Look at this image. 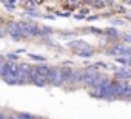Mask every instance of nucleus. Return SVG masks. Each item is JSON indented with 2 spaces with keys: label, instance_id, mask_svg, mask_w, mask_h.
Returning a JSON list of instances; mask_svg holds the SVG:
<instances>
[{
  "label": "nucleus",
  "instance_id": "obj_13",
  "mask_svg": "<svg viewBox=\"0 0 131 119\" xmlns=\"http://www.w3.org/2000/svg\"><path fill=\"white\" fill-rule=\"evenodd\" d=\"M28 57L31 59V61H37V62H45V57H43V56H39V54H32V53H29V54H28Z\"/></svg>",
  "mask_w": 131,
  "mask_h": 119
},
{
  "label": "nucleus",
  "instance_id": "obj_16",
  "mask_svg": "<svg viewBox=\"0 0 131 119\" xmlns=\"http://www.w3.org/2000/svg\"><path fill=\"white\" fill-rule=\"evenodd\" d=\"M19 56H20V54H13V53H11V54H8V59H9V61H17Z\"/></svg>",
  "mask_w": 131,
  "mask_h": 119
},
{
  "label": "nucleus",
  "instance_id": "obj_18",
  "mask_svg": "<svg viewBox=\"0 0 131 119\" xmlns=\"http://www.w3.org/2000/svg\"><path fill=\"white\" fill-rule=\"evenodd\" d=\"M97 19H100V16H90V17H86V20H90V22H94Z\"/></svg>",
  "mask_w": 131,
  "mask_h": 119
},
{
  "label": "nucleus",
  "instance_id": "obj_8",
  "mask_svg": "<svg viewBox=\"0 0 131 119\" xmlns=\"http://www.w3.org/2000/svg\"><path fill=\"white\" fill-rule=\"evenodd\" d=\"M116 79H117V81H129V79H131V70H129L128 67L117 70V71H116Z\"/></svg>",
  "mask_w": 131,
  "mask_h": 119
},
{
  "label": "nucleus",
  "instance_id": "obj_25",
  "mask_svg": "<svg viewBox=\"0 0 131 119\" xmlns=\"http://www.w3.org/2000/svg\"><path fill=\"white\" fill-rule=\"evenodd\" d=\"M123 2H125V3H131V0H123Z\"/></svg>",
  "mask_w": 131,
  "mask_h": 119
},
{
  "label": "nucleus",
  "instance_id": "obj_12",
  "mask_svg": "<svg viewBox=\"0 0 131 119\" xmlns=\"http://www.w3.org/2000/svg\"><path fill=\"white\" fill-rule=\"evenodd\" d=\"M54 31L51 26H40V36H51Z\"/></svg>",
  "mask_w": 131,
  "mask_h": 119
},
{
  "label": "nucleus",
  "instance_id": "obj_20",
  "mask_svg": "<svg viewBox=\"0 0 131 119\" xmlns=\"http://www.w3.org/2000/svg\"><path fill=\"white\" fill-rule=\"evenodd\" d=\"M59 16H62V17H70L71 13H59Z\"/></svg>",
  "mask_w": 131,
  "mask_h": 119
},
{
  "label": "nucleus",
  "instance_id": "obj_23",
  "mask_svg": "<svg viewBox=\"0 0 131 119\" xmlns=\"http://www.w3.org/2000/svg\"><path fill=\"white\" fill-rule=\"evenodd\" d=\"M6 119H17V117H14V116H8Z\"/></svg>",
  "mask_w": 131,
  "mask_h": 119
},
{
  "label": "nucleus",
  "instance_id": "obj_22",
  "mask_svg": "<svg viewBox=\"0 0 131 119\" xmlns=\"http://www.w3.org/2000/svg\"><path fill=\"white\" fill-rule=\"evenodd\" d=\"M8 2H9V3H13V5H16V2H17V0H8Z\"/></svg>",
  "mask_w": 131,
  "mask_h": 119
},
{
  "label": "nucleus",
  "instance_id": "obj_6",
  "mask_svg": "<svg viewBox=\"0 0 131 119\" xmlns=\"http://www.w3.org/2000/svg\"><path fill=\"white\" fill-rule=\"evenodd\" d=\"M23 29L26 33V37H37L40 36V26L34 22H22Z\"/></svg>",
  "mask_w": 131,
  "mask_h": 119
},
{
  "label": "nucleus",
  "instance_id": "obj_27",
  "mask_svg": "<svg viewBox=\"0 0 131 119\" xmlns=\"http://www.w3.org/2000/svg\"><path fill=\"white\" fill-rule=\"evenodd\" d=\"M3 119H6V117H3Z\"/></svg>",
  "mask_w": 131,
  "mask_h": 119
},
{
  "label": "nucleus",
  "instance_id": "obj_10",
  "mask_svg": "<svg viewBox=\"0 0 131 119\" xmlns=\"http://www.w3.org/2000/svg\"><path fill=\"white\" fill-rule=\"evenodd\" d=\"M76 54L80 56V57H93V56H94V49H93V46H90V48H85V49L76 51Z\"/></svg>",
  "mask_w": 131,
  "mask_h": 119
},
{
  "label": "nucleus",
  "instance_id": "obj_21",
  "mask_svg": "<svg viewBox=\"0 0 131 119\" xmlns=\"http://www.w3.org/2000/svg\"><path fill=\"white\" fill-rule=\"evenodd\" d=\"M79 13H82V14H85V16H86V14L90 13V9H88V8H83V9H80Z\"/></svg>",
  "mask_w": 131,
  "mask_h": 119
},
{
  "label": "nucleus",
  "instance_id": "obj_24",
  "mask_svg": "<svg viewBox=\"0 0 131 119\" xmlns=\"http://www.w3.org/2000/svg\"><path fill=\"white\" fill-rule=\"evenodd\" d=\"M68 2H71V3H74V2H79V0H68Z\"/></svg>",
  "mask_w": 131,
  "mask_h": 119
},
{
  "label": "nucleus",
  "instance_id": "obj_19",
  "mask_svg": "<svg viewBox=\"0 0 131 119\" xmlns=\"http://www.w3.org/2000/svg\"><path fill=\"white\" fill-rule=\"evenodd\" d=\"M111 23H113V25H123L125 22H123V20H117V19H114V20H111Z\"/></svg>",
  "mask_w": 131,
  "mask_h": 119
},
{
  "label": "nucleus",
  "instance_id": "obj_2",
  "mask_svg": "<svg viewBox=\"0 0 131 119\" xmlns=\"http://www.w3.org/2000/svg\"><path fill=\"white\" fill-rule=\"evenodd\" d=\"M8 34L17 42V40H22V39H28L26 37V33L23 29V25L22 22H9L8 23Z\"/></svg>",
  "mask_w": 131,
  "mask_h": 119
},
{
  "label": "nucleus",
  "instance_id": "obj_26",
  "mask_svg": "<svg viewBox=\"0 0 131 119\" xmlns=\"http://www.w3.org/2000/svg\"><path fill=\"white\" fill-rule=\"evenodd\" d=\"M0 59H3V57H2V54H0Z\"/></svg>",
  "mask_w": 131,
  "mask_h": 119
},
{
  "label": "nucleus",
  "instance_id": "obj_3",
  "mask_svg": "<svg viewBox=\"0 0 131 119\" xmlns=\"http://www.w3.org/2000/svg\"><path fill=\"white\" fill-rule=\"evenodd\" d=\"M117 101H131V84L128 81H117Z\"/></svg>",
  "mask_w": 131,
  "mask_h": 119
},
{
  "label": "nucleus",
  "instance_id": "obj_7",
  "mask_svg": "<svg viewBox=\"0 0 131 119\" xmlns=\"http://www.w3.org/2000/svg\"><path fill=\"white\" fill-rule=\"evenodd\" d=\"M68 48H73L74 51H80V49H85V48H90L91 45H88V42L85 40H70L67 43Z\"/></svg>",
  "mask_w": 131,
  "mask_h": 119
},
{
  "label": "nucleus",
  "instance_id": "obj_17",
  "mask_svg": "<svg viewBox=\"0 0 131 119\" xmlns=\"http://www.w3.org/2000/svg\"><path fill=\"white\" fill-rule=\"evenodd\" d=\"M74 19H77V20H83V19H85V14L77 13V14H74Z\"/></svg>",
  "mask_w": 131,
  "mask_h": 119
},
{
  "label": "nucleus",
  "instance_id": "obj_28",
  "mask_svg": "<svg viewBox=\"0 0 131 119\" xmlns=\"http://www.w3.org/2000/svg\"><path fill=\"white\" fill-rule=\"evenodd\" d=\"M3 2H5V0H3Z\"/></svg>",
  "mask_w": 131,
  "mask_h": 119
},
{
  "label": "nucleus",
  "instance_id": "obj_9",
  "mask_svg": "<svg viewBox=\"0 0 131 119\" xmlns=\"http://www.w3.org/2000/svg\"><path fill=\"white\" fill-rule=\"evenodd\" d=\"M34 71H36V74H39V76L48 77V74H49V71H51V67H48V65H36V67H34Z\"/></svg>",
  "mask_w": 131,
  "mask_h": 119
},
{
  "label": "nucleus",
  "instance_id": "obj_15",
  "mask_svg": "<svg viewBox=\"0 0 131 119\" xmlns=\"http://www.w3.org/2000/svg\"><path fill=\"white\" fill-rule=\"evenodd\" d=\"M122 39H123L125 42H128V43H131V34H128V33H125V34H122Z\"/></svg>",
  "mask_w": 131,
  "mask_h": 119
},
{
  "label": "nucleus",
  "instance_id": "obj_1",
  "mask_svg": "<svg viewBox=\"0 0 131 119\" xmlns=\"http://www.w3.org/2000/svg\"><path fill=\"white\" fill-rule=\"evenodd\" d=\"M19 74H20V65L14 61L6 62L5 71H3V81L8 85H19Z\"/></svg>",
  "mask_w": 131,
  "mask_h": 119
},
{
  "label": "nucleus",
  "instance_id": "obj_4",
  "mask_svg": "<svg viewBox=\"0 0 131 119\" xmlns=\"http://www.w3.org/2000/svg\"><path fill=\"white\" fill-rule=\"evenodd\" d=\"M48 82L52 87H62L63 82V76H62V67H51V71L48 74Z\"/></svg>",
  "mask_w": 131,
  "mask_h": 119
},
{
  "label": "nucleus",
  "instance_id": "obj_11",
  "mask_svg": "<svg viewBox=\"0 0 131 119\" xmlns=\"http://www.w3.org/2000/svg\"><path fill=\"white\" fill-rule=\"evenodd\" d=\"M105 36L110 37V39H117L120 34H119V31H117L116 28H106V29H105Z\"/></svg>",
  "mask_w": 131,
  "mask_h": 119
},
{
  "label": "nucleus",
  "instance_id": "obj_5",
  "mask_svg": "<svg viewBox=\"0 0 131 119\" xmlns=\"http://www.w3.org/2000/svg\"><path fill=\"white\" fill-rule=\"evenodd\" d=\"M106 54L108 56H116V57H122V56L123 57H131V46H128L125 43H117L113 48H110Z\"/></svg>",
  "mask_w": 131,
  "mask_h": 119
},
{
  "label": "nucleus",
  "instance_id": "obj_14",
  "mask_svg": "<svg viewBox=\"0 0 131 119\" xmlns=\"http://www.w3.org/2000/svg\"><path fill=\"white\" fill-rule=\"evenodd\" d=\"M5 67H6V62L3 59H0V77H3V71H5Z\"/></svg>",
  "mask_w": 131,
  "mask_h": 119
}]
</instances>
